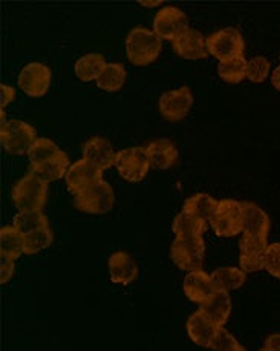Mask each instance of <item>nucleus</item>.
<instances>
[{"label":"nucleus","mask_w":280,"mask_h":351,"mask_svg":"<svg viewBox=\"0 0 280 351\" xmlns=\"http://www.w3.org/2000/svg\"><path fill=\"white\" fill-rule=\"evenodd\" d=\"M115 167L121 177L130 183H138V181L144 180L149 169H151L146 147L135 146L116 152Z\"/></svg>","instance_id":"obj_8"},{"label":"nucleus","mask_w":280,"mask_h":351,"mask_svg":"<svg viewBox=\"0 0 280 351\" xmlns=\"http://www.w3.org/2000/svg\"><path fill=\"white\" fill-rule=\"evenodd\" d=\"M264 265L271 276L280 279V243H272L266 247Z\"/></svg>","instance_id":"obj_35"},{"label":"nucleus","mask_w":280,"mask_h":351,"mask_svg":"<svg viewBox=\"0 0 280 351\" xmlns=\"http://www.w3.org/2000/svg\"><path fill=\"white\" fill-rule=\"evenodd\" d=\"M104 66H106V60H104L103 54L88 53L78 58L74 69L78 79L83 82H90L99 79V75L101 74Z\"/></svg>","instance_id":"obj_25"},{"label":"nucleus","mask_w":280,"mask_h":351,"mask_svg":"<svg viewBox=\"0 0 280 351\" xmlns=\"http://www.w3.org/2000/svg\"><path fill=\"white\" fill-rule=\"evenodd\" d=\"M160 112L168 121H179L190 112L193 106V93L188 86L166 90L158 101Z\"/></svg>","instance_id":"obj_10"},{"label":"nucleus","mask_w":280,"mask_h":351,"mask_svg":"<svg viewBox=\"0 0 280 351\" xmlns=\"http://www.w3.org/2000/svg\"><path fill=\"white\" fill-rule=\"evenodd\" d=\"M146 151L151 166L153 169H161V171L172 167L179 155L177 145L170 138H156L149 143Z\"/></svg>","instance_id":"obj_20"},{"label":"nucleus","mask_w":280,"mask_h":351,"mask_svg":"<svg viewBox=\"0 0 280 351\" xmlns=\"http://www.w3.org/2000/svg\"><path fill=\"white\" fill-rule=\"evenodd\" d=\"M25 253V238L14 226H5L0 229V256L18 259Z\"/></svg>","instance_id":"obj_23"},{"label":"nucleus","mask_w":280,"mask_h":351,"mask_svg":"<svg viewBox=\"0 0 280 351\" xmlns=\"http://www.w3.org/2000/svg\"><path fill=\"white\" fill-rule=\"evenodd\" d=\"M66 187L71 193H80L103 180V171L88 160H78L69 166L66 172Z\"/></svg>","instance_id":"obj_12"},{"label":"nucleus","mask_w":280,"mask_h":351,"mask_svg":"<svg viewBox=\"0 0 280 351\" xmlns=\"http://www.w3.org/2000/svg\"><path fill=\"white\" fill-rule=\"evenodd\" d=\"M199 310L218 327H224L231 315L230 293L224 290H216L205 302L199 305Z\"/></svg>","instance_id":"obj_19"},{"label":"nucleus","mask_w":280,"mask_h":351,"mask_svg":"<svg viewBox=\"0 0 280 351\" xmlns=\"http://www.w3.org/2000/svg\"><path fill=\"white\" fill-rule=\"evenodd\" d=\"M188 27V17L178 6H162L153 17V31L166 40H175Z\"/></svg>","instance_id":"obj_9"},{"label":"nucleus","mask_w":280,"mask_h":351,"mask_svg":"<svg viewBox=\"0 0 280 351\" xmlns=\"http://www.w3.org/2000/svg\"><path fill=\"white\" fill-rule=\"evenodd\" d=\"M127 79L126 68L123 63H106V66L101 71V74L97 79V86L109 90V93H115L125 86Z\"/></svg>","instance_id":"obj_26"},{"label":"nucleus","mask_w":280,"mask_h":351,"mask_svg":"<svg viewBox=\"0 0 280 351\" xmlns=\"http://www.w3.org/2000/svg\"><path fill=\"white\" fill-rule=\"evenodd\" d=\"M264 348L270 350V351H280V333L270 335L268 337H266Z\"/></svg>","instance_id":"obj_38"},{"label":"nucleus","mask_w":280,"mask_h":351,"mask_svg":"<svg viewBox=\"0 0 280 351\" xmlns=\"http://www.w3.org/2000/svg\"><path fill=\"white\" fill-rule=\"evenodd\" d=\"M259 351H270V350H266V348H262V350H259Z\"/></svg>","instance_id":"obj_40"},{"label":"nucleus","mask_w":280,"mask_h":351,"mask_svg":"<svg viewBox=\"0 0 280 351\" xmlns=\"http://www.w3.org/2000/svg\"><path fill=\"white\" fill-rule=\"evenodd\" d=\"M110 281L114 284L127 285L133 282L138 276V264L127 252H115L109 256L107 261Z\"/></svg>","instance_id":"obj_15"},{"label":"nucleus","mask_w":280,"mask_h":351,"mask_svg":"<svg viewBox=\"0 0 280 351\" xmlns=\"http://www.w3.org/2000/svg\"><path fill=\"white\" fill-rule=\"evenodd\" d=\"M161 37L155 31L144 27L132 28L126 37L127 58L138 66H146L155 62L161 53Z\"/></svg>","instance_id":"obj_1"},{"label":"nucleus","mask_w":280,"mask_h":351,"mask_svg":"<svg viewBox=\"0 0 280 351\" xmlns=\"http://www.w3.org/2000/svg\"><path fill=\"white\" fill-rule=\"evenodd\" d=\"M270 74V62L268 58L262 56H256L250 58L246 63V79L253 83H262Z\"/></svg>","instance_id":"obj_33"},{"label":"nucleus","mask_w":280,"mask_h":351,"mask_svg":"<svg viewBox=\"0 0 280 351\" xmlns=\"http://www.w3.org/2000/svg\"><path fill=\"white\" fill-rule=\"evenodd\" d=\"M74 204L78 210L101 215L107 213L115 204V193L106 180H100L83 192L74 195Z\"/></svg>","instance_id":"obj_5"},{"label":"nucleus","mask_w":280,"mask_h":351,"mask_svg":"<svg viewBox=\"0 0 280 351\" xmlns=\"http://www.w3.org/2000/svg\"><path fill=\"white\" fill-rule=\"evenodd\" d=\"M0 138L6 152L12 155L28 154L37 140L36 129L23 120L3 121L0 128Z\"/></svg>","instance_id":"obj_6"},{"label":"nucleus","mask_w":280,"mask_h":351,"mask_svg":"<svg viewBox=\"0 0 280 351\" xmlns=\"http://www.w3.org/2000/svg\"><path fill=\"white\" fill-rule=\"evenodd\" d=\"M48 198V183L31 171L12 187V201L18 212H40Z\"/></svg>","instance_id":"obj_2"},{"label":"nucleus","mask_w":280,"mask_h":351,"mask_svg":"<svg viewBox=\"0 0 280 351\" xmlns=\"http://www.w3.org/2000/svg\"><path fill=\"white\" fill-rule=\"evenodd\" d=\"M213 232L218 237L231 238L238 233L244 232V219H242V206L240 201L225 198L219 199L216 210L212 215L210 221Z\"/></svg>","instance_id":"obj_3"},{"label":"nucleus","mask_w":280,"mask_h":351,"mask_svg":"<svg viewBox=\"0 0 280 351\" xmlns=\"http://www.w3.org/2000/svg\"><path fill=\"white\" fill-rule=\"evenodd\" d=\"M69 158L66 152H60L55 155L54 158H51L48 161L42 162V165L31 167V172L36 173L38 178H42L47 183H51V181H57L63 177H66V172L69 169Z\"/></svg>","instance_id":"obj_22"},{"label":"nucleus","mask_w":280,"mask_h":351,"mask_svg":"<svg viewBox=\"0 0 280 351\" xmlns=\"http://www.w3.org/2000/svg\"><path fill=\"white\" fill-rule=\"evenodd\" d=\"M60 152H62V149L58 147L51 138H44V136H40V138L36 140V143L32 145V147L28 152L29 166L34 167V166L42 165V162L54 158L55 155H58Z\"/></svg>","instance_id":"obj_28"},{"label":"nucleus","mask_w":280,"mask_h":351,"mask_svg":"<svg viewBox=\"0 0 280 351\" xmlns=\"http://www.w3.org/2000/svg\"><path fill=\"white\" fill-rule=\"evenodd\" d=\"M219 201L214 199L210 193H194L190 198L186 199L182 210H186L192 215H196L205 221H210L212 215L216 210Z\"/></svg>","instance_id":"obj_27"},{"label":"nucleus","mask_w":280,"mask_h":351,"mask_svg":"<svg viewBox=\"0 0 280 351\" xmlns=\"http://www.w3.org/2000/svg\"><path fill=\"white\" fill-rule=\"evenodd\" d=\"M0 90H2V101H0V106H2V109H5V106L14 99L16 90L14 88L10 86V84H5V83L0 84Z\"/></svg>","instance_id":"obj_37"},{"label":"nucleus","mask_w":280,"mask_h":351,"mask_svg":"<svg viewBox=\"0 0 280 351\" xmlns=\"http://www.w3.org/2000/svg\"><path fill=\"white\" fill-rule=\"evenodd\" d=\"M205 243L203 237L175 238L170 245V258L178 269L188 271L203 270Z\"/></svg>","instance_id":"obj_4"},{"label":"nucleus","mask_w":280,"mask_h":351,"mask_svg":"<svg viewBox=\"0 0 280 351\" xmlns=\"http://www.w3.org/2000/svg\"><path fill=\"white\" fill-rule=\"evenodd\" d=\"M271 83H272V86H275L277 90H280V66H277L275 69V73L271 74Z\"/></svg>","instance_id":"obj_39"},{"label":"nucleus","mask_w":280,"mask_h":351,"mask_svg":"<svg viewBox=\"0 0 280 351\" xmlns=\"http://www.w3.org/2000/svg\"><path fill=\"white\" fill-rule=\"evenodd\" d=\"M242 206V219H244V233L268 238L270 232V217L262 207L251 201H240Z\"/></svg>","instance_id":"obj_18"},{"label":"nucleus","mask_w":280,"mask_h":351,"mask_svg":"<svg viewBox=\"0 0 280 351\" xmlns=\"http://www.w3.org/2000/svg\"><path fill=\"white\" fill-rule=\"evenodd\" d=\"M207 48L208 53L219 58V62H224L242 56L245 42L238 28L227 27L207 37Z\"/></svg>","instance_id":"obj_7"},{"label":"nucleus","mask_w":280,"mask_h":351,"mask_svg":"<svg viewBox=\"0 0 280 351\" xmlns=\"http://www.w3.org/2000/svg\"><path fill=\"white\" fill-rule=\"evenodd\" d=\"M25 238V253L26 255H36L54 243V233H52L49 226L40 227L31 233L23 235Z\"/></svg>","instance_id":"obj_30"},{"label":"nucleus","mask_w":280,"mask_h":351,"mask_svg":"<svg viewBox=\"0 0 280 351\" xmlns=\"http://www.w3.org/2000/svg\"><path fill=\"white\" fill-rule=\"evenodd\" d=\"M173 49L187 60H201L210 54L207 48V37L194 28H187L184 32H181L173 40Z\"/></svg>","instance_id":"obj_13"},{"label":"nucleus","mask_w":280,"mask_h":351,"mask_svg":"<svg viewBox=\"0 0 280 351\" xmlns=\"http://www.w3.org/2000/svg\"><path fill=\"white\" fill-rule=\"evenodd\" d=\"M83 158L95 166H99L101 171L109 169L115 165L116 154L114 151L112 143L106 136H90V138L83 145Z\"/></svg>","instance_id":"obj_14"},{"label":"nucleus","mask_w":280,"mask_h":351,"mask_svg":"<svg viewBox=\"0 0 280 351\" xmlns=\"http://www.w3.org/2000/svg\"><path fill=\"white\" fill-rule=\"evenodd\" d=\"M12 226L16 227L17 230L22 232V235L26 233H31L40 227L49 226V221L47 215L40 212H17V215L12 218Z\"/></svg>","instance_id":"obj_31"},{"label":"nucleus","mask_w":280,"mask_h":351,"mask_svg":"<svg viewBox=\"0 0 280 351\" xmlns=\"http://www.w3.org/2000/svg\"><path fill=\"white\" fill-rule=\"evenodd\" d=\"M14 259L0 256V282L6 284L10 282V279L14 275L16 265H14Z\"/></svg>","instance_id":"obj_36"},{"label":"nucleus","mask_w":280,"mask_h":351,"mask_svg":"<svg viewBox=\"0 0 280 351\" xmlns=\"http://www.w3.org/2000/svg\"><path fill=\"white\" fill-rule=\"evenodd\" d=\"M186 328H187L188 337H190V339L196 343V346L210 348L214 336H216L218 330L220 327H218L216 324L208 319L203 311L198 310V311H194L190 317H188Z\"/></svg>","instance_id":"obj_17"},{"label":"nucleus","mask_w":280,"mask_h":351,"mask_svg":"<svg viewBox=\"0 0 280 351\" xmlns=\"http://www.w3.org/2000/svg\"><path fill=\"white\" fill-rule=\"evenodd\" d=\"M212 279L216 290H238L246 281V273L240 267H219L212 273Z\"/></svg>","instance_id":"obj_24"},{"label":"nucleus","mask_w":280,"mask_h":351,"mask_svg":"<svg viewBox=\"0 0 280 351\" xmlns=\"http://www.w3.org/2000/svg\"><path fill=\"white\" fill-rule=\"evenodd\" d=\"M51 68L42 62H29L18 74V86L29 97H42L51 84Z\"/></svg>","instance_id":"obj_11"},{"label":"nucleus","mask_w":280,"mask_h":351,"mask_svg":"<svg viewBox=\"0 0 280 351\" xmlns=\"http://www.w3.org/2000/svg\"><path fill=\"white\" fill-rule=\"evenodd\" d=\"M210 348L213 351H246L240 346L236 337H234L230 331H227L224 327H220L218 330Z\"/></svg>","instance_id":"obj_34"},{"label":"nucleus","mask_w":280,"mask_h":351,"mask_svg":"<svg viewBox=\"0 0 280 351\" xmlns=\"http://www.w3.org/2000/svg\"><path fill=\"white\" fill-rule=\"evenodd\" d=\"M186 296L194 304H203L210 298L216 289H214L212 275H208L204 270L188 271L182 284Z\"/></svg>","instance_id":"obj_16"},{"label":"nucleus","mask_w":280,"mask_h":351,"mask_svg":"<svg viewBox=\"0 0 280 351\" xmlns=\"http://www.w3.org/2000/svg\"><path fill=\"white\" fill-rule=\"evenodd\" d=\"M172 230L177 238L203 237V233L207 230V221L186 210H181L173 219Z\"/></svg>","instance_id":"obj_21"},{"label":"nucleus","mask_w":280,"mask_h":351,"mask_svg":"<svg viewBox=\"0 0 280 351\" xmlns=\"http://www.w3.org/2000/svg\"><path fill=\"white\" fill-rule=\"evenodd\" d=\"M266 239L268 238L242 233V237L239 239V255L264 258L266 247H268V241H266Z\"/></svg>","instance_id":"obj_32"},{"label":"nucleus","mask_w":280,"mask_h":351,"mask_svg":"<svg viewBox=\"0 0 280 351\" xmlns=\"http://www.w3.org/2000/svg\"><path fill=\"white\" fill-rule=\"evenodd\" d=\"M246 62L244 56L230 58V60L219 62L218 74L222 80L229 83H239L246 77Z\"/></svg>","instance_id":"obj_29"}]
</instances>
